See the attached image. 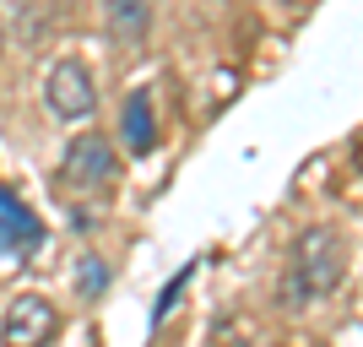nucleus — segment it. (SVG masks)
I'll use <instances>...</instances> for the list:
<instances>
[{"label":"nucleus","instance_id":"20e7f679","mask_svg":"<svg viewBox=\"0 0 363 347\" xmlns=\"http://www.w3.org/2000/svg\"><path fill=\"white\" fill-rule=\"evenodd\" d=\"M44 104L55 120H92L98 109V87H92V71L82 60H60L44 82Z\"/></svg>","mask_w":363,"mask_h":347},{"label":"nucleus","instance_id":"f257e3e1","mask_svg":"<svg viewBox=\"0 0 363 347\" xmlns=\"http://www.w3.org/2000/svg\"><path fill=\"white\" fill-rule=\"evenodd\" d=\"M342 282H347V239L336 228H303L298 244H293V260H288V282H282L288 309L331 299Z\"/></svg>","mask_w":363,"mask_h":347},{"label":"nucleus","instance_id":"1a4fd4ad","mask_svg":"<svg viewBox=\"0 0 363 347\" xmlns=\"http://www.w3.org/2000/svg\"><path fill=\"white\" fill-rule=\"evenodd\" d=\"M190 272H196V266H184V272L174 277V282H168L163 293H157V309H152V326H163V320L174 315V309H179V293H184V282H190Z\"/></svg>","mask_w":363,"mask_h":347},{"label":"nucleus","instance_id":"f03ea898","mask_svg":"<svg viewBox=\"0 0 363 347\" xmlns=\"http://www.w3.org/2000/svg\"><path fill=\"white\" fill-rule=\"evenodd\" d=\"M114 174H120V152H114L108 136H98V131L71 136V147H65V158H60V180L71 184V190H108Z\"/></svg>","mask_w":363,"mask_h":347},{"label":"nucleus","instance_id":"423d86ee","mask_svg":"<svg viewBox=\"0 0 363 347\" xmlns=\"http://www.w3.org/2000/svg\"><path fill=\"white\" fill-rule=\"evenodd\" d=\"M120 141L130 158H152L157 152V114H152V87H136L120 109Z\"/></svg>","mask_w":363,"mask_h":347},{"label":"nucleus","instance_id":"39448f33","mask_svg":"<svg viewBox=\"0 0 363 347\" xmlns=\"http://www.w3.org/2000/svg\"><path fill=\"white\" fill-rule=\"evenodd\" d=\"M44 244V223L33 217V206L16 190L0 184V260H22Z\"/></svg>","mask_w":363,"mask_h":347},{"label":"nucleus","instance_id":"0eeeda50","mask_svg":"<svg viewBox=\"0 0 363 347\" xmlns=\"http://www.w3.org/2000/svg\"><path fill=\"white\" fill-rule=\"evenodd\" d=\"M104 16L120 44H141L152 28V0H104Z\"/></svg>","mask_w":363,"mask_h":347},{"label":"nucleus","instance_id":"7ed1b4c3","mask_svg":"<svg viewBox=\"0 0 363 347\" xmlns=\"http://www.w3.org/2000/svg\"><path fill=\"white\" fill-rule=\"evenodd\" d=\"M55 336H60V309H55L44 293H22V299L6 304L0 347H49Z\"/></svg>","mask_w":363,"mask_h":347},{"label":"nucleus","instance_id":"6e6552de","mask_svg":"<svg viewBox=\"0 0 363 347\" xmlns=\"http://www.w3.org/2000/svg\"><path fill=\"white\" fill-rule=\"evenodd\" d=\"M76 287H82V299H104V293H108V266H104V255H87L82 266H76Z\"/></svg>","mask_w":363,"mask_h":347},{"label":"nucleus","instance_id":"9d476101","mask_svg":"<svg viewBox=\"0 0 363 347\" xmlns=\"http://www.w3.org/2000/svg\"><path fill=\"white\" fill-rule=\"evenodd\" d=\"M0 49H6V33H0Z\"/></svg>","mask_w":363,"mask_h":347}]
</instances>
